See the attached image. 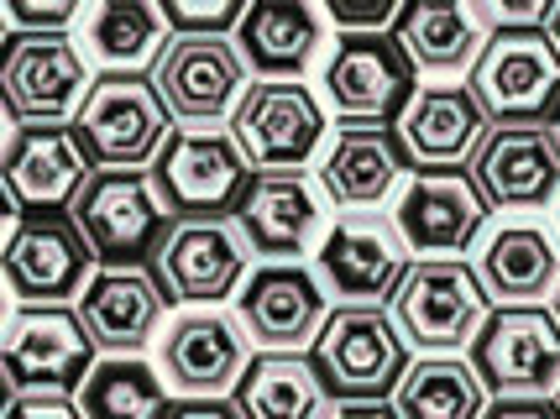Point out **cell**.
Instances as JSON below:
<instances>
[{
    "instance_id": "obj_1",
    "label": "cell",
    "mask_w": 560,
    "mask_h": 419,
    "mask_svg": "<svg viewBox=\"0 0 560 419\" xmlns=\"http://www.w3.org/2000/svg\"><path fill=\"white\" fill-rule=\"evenodd\" d=\"M69 221L79 225L100 268H152L178 225L147 168H95L73 199Z\"/></svg>"
},
{
    "instance_id": "obj_2",
    "label": "cell",
    "mask_w": 560,
    "mask_h": 419,
    "mask_svg": "<svg viewBox=\"0 0 560 419\" xmlns=\"http://www.w3.org/2000/svg\"><path fill=\"white\" fill-rule=\"evenodd\" d=\"M310 357L336 404H393L409 372V341L388 304H336Z\"/></svg>"
},
{
    "instance_id": "obj_3",
    "label": "cell",
    "mask_w": 560,
    "mask_h": 419,
    "mask_svg": "<svg viewBox=\"0 0 560 419\" xmlns=\"http://www.w3.org/2000/svg\"><path fill=\"white\" fill-rule=\"evenodd\" d=\"M388 315L419 357H462L482 336L492 299L466 257H435V263L415 257L398 294L388 299Z\"/></svg>"
},
{
    "instance_id": "obj_4",
    "label": "cell",
    "mask_w": 560,
    "mask_h": 419,
    "mask_svg": "<svg viewBox=\"0 0 560 419\" xmlns=\"http://www.w3.org/2000/svg\"><path fill=\"white\" fill-rule=\"evenodd\" d=\"M178 131L152 74H100L73 116L90 168H152Z\"/></svg>"
},
{
    "instance_id": "obj_5",
    "label": "cell",
    "mask_w": 560,
    "mask_h": 419,
    "mask_svg": "<svg viewBox=\"0 0 560 419\" xmlns=\"http://www.w3.org/2000/svg\"><path fill=\"white\" fill-rule=\"evenodd\" d=\"M466 90L492 126H539L560 105V53L545 26H498L471 63Z\"/></svg>"
},
{
    "instance_id": "obj_6",
    "label": "cell",
    "mask_w": 560,
    "mask_h": 419,
    "mask_svg": "<svg viewBox=\"0 0 560 419\" xmlns=\"http://www.w3.org/2000/svg\"><path fill=\"white\" fill-rule=\"evenodd\" d=\"M90 63L69 32H11L0 48V105L22 126H63L90 95Z\"/></svg>"
},
{
    "instance_id": "obj_7",
    "label": "cell",
    "mask_w": 560,
    "mask_h": 419,
    "mask_svg": "<svg viewBox=\"0 0 560 419\" xmlns=\"http://www.w3.org/2000/svg\"><path fill=\"white\" fill-rule=\"evenodd\" d=\"M231 137L252 173H304L330 137V116L310 84L257 79L231 116Z\"/></svg>"
},
{
    "instance_id": "obj_8",
    "label": "cell",
    "mask_w": 560,
    "mask_h": 419,
    "mask_svg": "<svg viewBox=\"0 0 560 419\" xmlns=\"http://www.w3.org/2000/svg\"><path fill=\"white\" fill-rule=\"evenodd\" d=\"M319 90L341 126H398L409 100L419 95V74L393 32H366L336 37L319 69Z\"/></svg>"
},
{
    "instance_id": "obj_9",
    "label": "cell",
    "mask_w": 560,
    "mask_h": 419,
    "mask_svg": "<svg viewBox=\"0 0 560 419\" xmlns=\"http://www.w3.org/2000/svg\"><path fill=\"white\" fill-rule=\"evenodd\" d=\"M471 368L492 398H556L560 321L550 304H498L471 341Z\"/></svg>"
},
{
    "instance_id": "obj_10",
    "label": "cell",
    "mask_w": 560,
    "mask_h": 419,
    "mask_svg": "<svg viewBox=\"0 0 560 419\" xmlns=\"http://www.w3.org/2000/svg\"><path fill=\"white\" fill-rule=\"evenodd\" d=\"M152 84L168 105L173 126L220 131V121H231L246 100L252 74L231 37H168L163 58L152 63Z\"/></svg>"
},
{
    "instance_id": "obj_11",
    "label": "cell",
    "mask_w": 560,
    "mask_h": 419,
    "mask_svg": "<svg viewBox=\"0 0 560 419\" xmlns=\"http://www.w3.org/2000/svg\"><path fill=\"white\" fill-rule=\"evenodd\" d=\"M100 362L69 304H22L0 330V372L16 394H79Z\"/></svg>"
},
{
    "instance_id": "obj_12",
    "label": "cell",
    "mask_w": 560,
    "mask_h": 419,
    "mask_svg": "<svg viewBox=\"0 0 560 419\" xmlns=\"http://www.w3.org/2000/svg\"><path fill=\"white\" fill-rule=\"evenodd\" d=\"M409 263H415V252L404 247L393 216L383 210L336 216L325 242L315 247V278L336 304H388Z\"/></svg>"
},
{
    "instance_id": "obj_13",
    "label": "cell",
    "mask_w": 560,
    "mask_h": 419,
    "mask_svg": "<svg viewBox=\"0 0 560 419\" xmlns=\"http://www.w3.org/2000/svg\"><path fill=\"white\" fill-rule=\"evenodd\" d=\"M152 272H158L168 304L215 310V304L242 294V283L252 278V242L242 236V225L231 216L178 221L168 231L163 252H158Z\"/></svg>"
},
{
    "instance_id": "obj_14",
    "label": "cell",
    "mask_w": 560,
    "mask_h": 419,
    "mask_svg": "<svg viewBox=\"0 0 560 419\" xmlns=\"http://www.w3.org/2000/svg\"><path fill=\"white\" fill-rule=\"evenodd\" d=\"M152 184L173 221H210V216H231L236 199L252 184V163L242 158L231 131H173L168 148L152 163Z\"/></svg>"
},
{
    "instance_id": "obj_15",
    "label": "cell",
    "mask_w": 560,
    "mask_h": 419,
    "mask_svg": "<svg viewBox=\"0 0 560 419\" xmlns=\"http://www.w3.org/2000/svg\"><path fill=\"white\" fill-rule=\"evenodd\" d=\"M252 368V336L236 315L184 310L158 336V372L173 398H231Z\"/></svg>"
},
{
    "instance_id": "obj_16",
    "label": "cell",
    "mask_w": 560,
    "mask_h": 419,
    "mask_svg": "<svg viewBox=\"0 0 560 419\" xmlns=\"http://www.w3.org/2000/svg\"><path fill=\"white\" fill-rule=\"evenodd\" d=\"M330 199L310 173H252L246 195L236 199L231 221L252 242V257L262 263H304L330 231Z\"/></svg>"
},
{
    "instance_id": "obj_17",
    "label": "cell",
    "mask_w": 560,
    "mask_h": 419,
    "mask_svg": "<svg viewBox=\"0 0 560 419\" xmlns=\"http://www.w3.org/2000/svg\"><path fill=\"white\" fill-rule=\"evenodd\" d=\"M488 199L477 195L466 168H440V173H415L398 189V210L393 225L404 236V247L415 252L419 263L435 257H466L488 231Z\"/></svg>"
},
{
    "instance_id": "obj_18",
    "label": "cell",
    "mask_w": 560,
    "mask_h": 419,
    "mask_svg": "<svg viewBox=\"0 0 560 419\" xmlns=\"http://www.w3.org/2000/svg\"><path fill=\"white\" fill-rule=\"evenodd\" d=\"M90 173L95 168L79 148L73 126H16L0 148V189L22 221L69 216Z\"/></svg>"
},
{
    "instance_id": "obj_19",
    "label": "cell",
    "mask_w": 560,
    "mask_h": 419,
    "mask_svg": "<svg viewBox=\"0 0 560 419\" xmlns=\"http://www.w3.org/2000/svg\"><path fill=\"white\" fill-rule=\"evenodd\" d=\"M95 257L69 216H32L16 221L0 242V283L22 304H69L84 294Z\"/></svg>"
},
{
    "instance_id": "obj_20",
    "label": "cell",
    "mask_w": 560,
    "mask_h": 419,
    "mask_svg": "<svg viewBox=\"0 0 560 419\" xmlns=\"http://www.w3.org/2000/svg\"><path fill=\"white\" fill-rule=\"evenodd\" d=\"M236 321L262 351H310L330 321V294L304 263H262L236 294Z\"/></svg>"
},
{
    "instance_id": "obj_21",
    "label": "cell",
    "mask_w": 560,
    "mask_h": 419,
    "mask_svg": "<svg viewBox=\"0 0 560 419\" xmlns=\"http://www.w3.org/2000/svg\"><path fill=\"white\" fill-rule=\"evenodd\" d=\"M466 173H471L477 195L488 199V210L529 216V210H545L560 195V142L545 121L492 126L477 158L466 163Z\"/></svg>"
},
{
    "instance_id": "obj_22",
    "label": "cell",
    "mask_w": 560,
    "mask_h": 419,
    "mask_svg": "<svg viewBox=\"0 0 560 419\" xmlns=\"http://www.w3.org/2000/svg\"><path fill=\"white\" fill-rule=\"evenodd\" d=\"M73 315L100 357H142L163 336L168 294L152 268H95L73 299Z\"/></svg>"
},
{
    "instance_id": "obj_23",
    "label": "cell",
    "mask_w": 560,
    "mask_h": 419,
    "mask_svg": "<svg viewBox=\"0 0 560 419\" xmlns=\"http://www.w3.org/2000/svg\"><path fill=\"white\" fill-rule=\"evenodd\" d=\"M398 142L409 152L415 173H440V168H466L482 137L492 131L488 110L477 105V95L456 84V79H440V84H419V95L409 100V110L398 116Z\"/></svg>"
},
{
    "instance_id": "obj_24",
    "label": "cell",
    "mask_w": 560,
    "mask_h": 419,
    "mask_svg": "<svg viewBox=\"0 0 560 419\" xmlns=\"http://www.w3.org/2000/svg\"><path fill=\"white\" fill-rule=\"evenodd\" d=\"M409 168L415 163L393 126H336V142L319 158V189L341 216H357L377 210Z\"/></svg>"
},
{
    "instance_id": "obj_25",
    "label": "cell",
    "mask_w": 560,
    "mask_h": 419,
    "mask_svg": "<svg viewBox=\"0 0 560 419\" xmlns=\"http://www.w3.org/2000/svg\"><path fill=\"white\" fill-rule=\"evenodd\" d=\"M231 43L252 79H299L304 84V74L315 69L319 48H325V11L310 0H252Z\"/></svg>"
},
{
    "instance_id": "obj_26",
    "label": "cell",
    "mask_w": 560,
    "mask_h": 419,
    "mask_svg": "<svg viewBox=\"0 0 560 419\" xmlns=\"http://www.w3.org/2000/svg\"><path fill=\"white\" fill-rule=\"evenodd\" d=\"M477 278L498 304H550L560 289V247L539 221H503L482 236Z\"/></svg>"
},
{
    "instance_id": "obj_27",
    "label": "cell",
    "mask_w": 560,
    "mask_h": 419,
    "mask_svg": "<svg viewBox=\"0 0 560 419\" xmlns=\"http://www.w3.org/2000/svg\"><path fill=\"white\" fill-rule=\"evenodd\" d=\"M393 37L409 53L415 74L456 79L471 74V63L482 58L488 26L477 22V11L462 5V0H409L398 26H393Z\"/></svg>"
},
{
    "instance_id": "obj_28",
    "label": "cell",
    "mask_w": 560,
    "mask_h": 419,
    "mask_svg": "<svg viewBox=\"0 0 560 419\" xmlns=\"http://www.w3.org/2000/svg\"><path fill=\"white\" fill-rule=\"evenodd\" d=\"M231 404L242 419H330L336 398L325 394L310 351H262L252 357Z\"/></svg>"
},
{
    "instance_id": "obj_29",
    "label": "cell",
    "mask_w": 560,
    "mask_h": 419,
    "mask_svg": "<svg viewBox=\"0 0 560 419\" xmlns=\"http://www.w3.org/2000/svg\"><path fill=\"white\" fill-rule=\"evenodd\" d=\"M84 48L105 74H142L147 63H158L168 48V22L163 5L152 0H100L79 16Z\"/></svg>"
},
{
    "instance_id": "obj_30",
    "label": "cell",
    "mask_w": 560,
    "mask_h": 419,
    "mask_svg": "<svg viewBox=\"0 0 560 419\" xmlns=\"http://www.w3.org/2000/svg\"><path fill=\"white\" fill-rule=\"evenodd\" d=\"M492 394L477 377L471 357H419L393 394L398 419H482Z\"/></svg>"
},
{
    "instance_id": "obj_31",
    "label": "cell",
    "mask_w": 560,
    "mask_h": 419,
    "mask_svg": "<svg viewBox=\"0 0 560 419\" xmlns=\"http://www.w3.org/2000/svg\"><path fill=\"white\" fill-rule=\"evenodd\" d=\"M79 415L84 419H168L178 398L168 394L158 362L147 357H100L90 377L79 383Z\"/></svg>"
},
{
    "instance_id": "obj_32",
    "label": "cell",
    "mask_w": 560,
    "mask_h": 419,
    "mask_svg": "<svg viewBox=\"0 0 560 419\" xmlns=\"http://www.w3.org/2000/svg\"><path fill=\"white\" fill-rule=\"evenodd\" d=\"M246 0H163V22L173 37H236Z\"/></svg>"
},
{
    "instance_id": "obj_33",
    "label": "cell",
    "mask_w": 560,
    "mask_h": 419,
    "mask_svg": "<svg viewBox=\"0 0 560 419\" xmlns=\"http://www.w3.org/2000/svg\"><path fill=\"white\" fill-rule=\"evenodd\" d=\"M325 26L341 37H366V32H393L404 16V0H325Z\"/></svg>"
},
{
    "instance_id": "obj_34",
    "label": "cell",
    "mask_w": 560,
    "mask_h": 419,
    "mask_svg": "<svg viewBox=\"0 0 560 419\" xmlns=\"http://www.w3.org/2000/svg\"><path fill=\"white\" fill-rule=\"evenodd\" d=\"M0 11H5L11 32H69L84 16L79 0H5Z\"/></svg>"
},
{
    "instance_id": "obj_35",
    "label": "cell",
    "mask_w": 560,
    "mask_h": 419,
    "mask_svg": "<svg viewBox=\"0 0 560 419\" xmlns=\"http://www.w3.org/2000/svg\"><path fill=\"white\" fill-rule=\"evenodd\" d=\"M560 0H482V5H471L477 11V22L498 32V26H550Z\"/></svg>"
},
{
    "instance_id": "obj_36",
    "label": "cell",
    "mask_w": 560,
    "mask_h": 419,
    "mask_svg": "<svg viewBox=\"0 0 560 419\" xmlns=\"http://www.w3.org/2000/svg\"><path fill=\"white\" fill-rule=\"evenodd\" d=\"M5 419H84L69 394H16Z\"/></svg>"
},
{
    "instance_id": "obj_37",
    "label": "cell",
    "mask_w": 560,
    "mask_h": 419,
    "mask_svg": "<svg viewBox=\"0 0 560 419\" xmlns=\"http://www.w3.org/2000/svg\"><path fill=\"white\" fill-rule=\"evenodd\" d=\"M482 419H560L550 398H492Z\"/></svg>"
},
{
    "instance_id": "obj_38",
    "label": "cell",
    "mask_w": 560,
    "mask_h": 419,
    "mask_svg": "<svg viewBox=\"0 0 560 419\" xmlns=\"http://www.w3.org/2000/svg\"><path fill=\"white\" fill-rule=\"evenodd\" d=\"M168 419H242V409L231 398H178Z\"/></svg>"
},
{
    "instance_id": "obj_39",
    "label": "cell",
    "mask_w": 560,
    "mask_h": 419,
    "mask_svg": "<svg viewBox=\"0 0 560 419\" xmlns=\"http://www.w3.org/2000/svg\"><path fill=\"white\" fill-rule=\"evenodd\" d=\"M330 419H398V409L393 404H336Z\"/></svg>"
},
{
    "instance_id": "obj_40",
    "label": "cell",
    "mask_w": 560,
    "mask_h": 419,
    "mask_svg": "<svg viewBox=\"0 0 560 419\" xmlns=\"http://www.w3.org/2000/svg\"><path fill=\"white\" fill-rule=\"evenodd\" d=\"M22 221V216H16V205H11V199H5V189H0V242H5V236H11V225Z\"/></svg>"
},
{
    "instance_id": "obj_41",
    "label": "cell",
    "mask_w": 560,
    "mask_h": 419,
    "mask_svg": "<svg viewBox=\"0 0 560 419\" xmlns=\"http://www.w3.org/2000/svg\"><path fill=\"white\" fill-rule=\"evenodd\" d=\"M11 404H16V388H11V377L0 372V419H5V409H11Z\"/></svg>"
},
{
    "instance_id": "obj_42",
    "label": "cell",
    "mask_w": 560,
    "mask_h": 419,
    "mask_svg": "<svg viewBox=\"0 0 560 419\" xmlns=\"http://www.w3.org/2000/svg\"><path fill=\"white\" fill-rule=\"evenodd\" d=\"M545 32H550V43H556V53H560V5H556V16H550V26H545Z\"/></svg>"
},
{
    "instance_id": "obj_43",
    "label": "cell",
    "mask_w": 560,
    "mask_h": 419,
    "mask_svg": "<svg viewBox=\"0 0 560 419\" xmlns=\"http://www.w3.org/2000/svg\"><path fill=\"white\" fill-rule=\"evenodd\" d=\"M545 126L556 131V142H560V105H556V110H550V121H545Z\"/></svg>"
},
{
    "instance_id": "obj_44",
    "label": "cell",
    "mask_w": 560,
    "mask_h": 419,
    "mask_svg": "<svg viewBox=\"0 0 560 419\" xmlns=\"http://www.w3.org/2000/svg\"><path fill=\"white\" fill-rule=\"evenodd\" d=\"M5 37H11V22H5V11H0V48H5Z\"/></svg>"
},
{
    "instance_id": "obj_45",
    "label": "cell",
    "mask_w": 560,
    "mask_h": 419,
    "mask_svg": "<svg viewBox=\"0 0 560 419\" xmlns=\"http://www.w3.org/2000/svg\"><path fill=\"white\" fill-rule=\"evenodd\" d=\"M5 321H11V315H5V283H0V330H5Z\"/></svg>"
},
{
    "instance_id": "obj_46",
    "label": "cell",
    "mask_w": 560,
    "mask_h": 419,
    "mask_svg": "<svg viewBox=\"0 0 560 419\" xmlns=\"http://www.w3.org/2000/svg\"><path fill=\"white\" fill-rule=\"evenodd\" d=\"M550 315H556V321H560V289H556V294H550Z\"/></svg>"
},
{
    "instance_id": "obj_47",
    "label": "cell",
    "mask_w": 560,
    "mask_h": 419,
    "mask_svg": "<svg viewBox=\"0 0 560 419\" xmlns=\"http://www.w3.org/2000/svg\"><path fill=\"white\" fill-rule=\"evenodd\" d=\"M0 148H5V105H0Z\"/></svg>"
},
{
    "instance_id": "obj_48",
    "label": "cell",
    "mask_w": 560,
    "mask_h": 419,
    "mask_svg": "<svg viewBox=\"0 0 560 419\" xmlns=\"http://www.w3.org/2000/svg\"><path fill=\"white\" fill-rule=\"evenodd\" d=\"M550 404H556V409H560V388H556V398H550Z\"/></svg>"
}]
</instances>
